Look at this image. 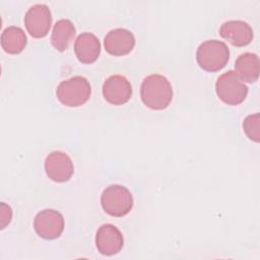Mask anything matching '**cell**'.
I'll return each instance as SVG.
<instances>
[{"instance_id":"obj_5","label":"cell","mask_w":260,"mask_h":260,"mask_svg":"<svg viewBox=\"0 0 260 260\" xmlns=\"http://www.w3.org/2000/svg\"><path fill=\"white\" fill-rule=\"evenodd\" d=\"M215 92L220 101L231 106H237L245 101L248 94L247 85L239 79L235 71L222 73L216 80Z\"/></svg>"},{"instance_id":"obj_8","label":"cell","mask_w":260,"mask_h":260,"mask_svg":"<svg viewBox=\"0 0 260 260\" xmlns=\"http://www.w3.org/2000/svg\"><path fill=\"white\" fill-rule=\"evenodd\" d=\"M47 176L54 182H67L74 173L73 161L70 156L61 150L50 152L45 159Z\"/></svg>"},{"instance_id":"obj_6","label":"cell","mask_w":260,"mask_h":260,"mask_svg":"<svg viewBox=\"0 0 260 260\" xmlns=\"http://www.w3.org/2000/svg\"><path fill=\"white\" fill-rule=\"evenodd\" d=\"M64 217L55 209L47 208L38 212L34 219V228L39 237L45 240L59 238L64 231Z\"/></svg>"},{"instance_id":"obj_13","label":"cell","mask_w":260,"mask_h":260,"mask_svg":"<svg viewBox=\"0 0 260 260\" xmlns=\"http://www.w3.org/2000/svg\"><path fill=\"white\" fill-rule=\"evenodd\" d=\"M74 53L81 63H93L101 54V43L98 37L91 32L80 34L74 43Z\"/></svg>"},{"instance_id":"obj_10","label":"cell","mask_w":260,"mask_h":260,"mask_svg":"<svg viewBox=\"0 0 260 260\" xmlns=\"http://www.w3.org/2000/svg\"><path fill=\"white\" fill-rule=\"evenodd\" d=\"M124 245L123 235L112 223H105L99 228L95 234V246L98 251L105 256L119 253Z\"/></svg>"},{"instance_id":"obj_2","label":"cell","mask_w":260,"mask_h":260,"mask_svg":"<svg viewBox=\"0 0 260 260\" xmlns=\"http://www.w3.org/2000/svg\"><path fill=\"white\" fill-rule=\"evenodd\" d=\"M230 59V49L225 43L207 40L201 43L196 52V61L205 71L216 72L222 69Z\"/></svg>"},{"instance_id":"obj_1","label":"cell","mask_w":260,"mask_h":260,"mask_svg":"<svg viewBox=\"0 0 260 260\" xmlns=\"http://www.w3.org/2000/svg\"><path fill=\"white\" fill-rule=\"evenodd\" d=\"M142 103L151 110H164L173 100V87L167 77L160 74L146 76L140 86Z\"/></svg>"},{"instance_id":"obj_15","label":"cell","mask_w":260,"mask_h":260,"mask_svg":"<svg viewBox=\"0 0 260 260\" xmlns=\"http://www.w3.org/2000/svg\"><path fill=\"white\" fill-rule=\"evenodd\" d=\"M75 26L71 20L66 18L58 20L55 23L51 35L52 46L59 52L66 51L75 36Z\"/></svg>"},{"instance_id":"obj_14","label":"cell","mask_w":260,"mask_h":260,"mask_svg":"<svg viewBox=\"0 0 260 260\" xmlns=\"http://www.w3.org/2000/svg\"><path fill=\"white\" fill-rule=\"evenodd\" d=\"M260 72L259 57L254 53L241 54L235 62V73L241 81L253 83L258 80Z\"/></svg>"},{"instance_id":"obj_3","label":"cell","mask_w":260,"mask_h":260,"mask_svg":"<svg viewBox=\"0 0 260 260\" xmlns=\"http://www.w3.org/2000/svg\"><path fill=\"white\" fill-rule=\"evenodd\" d=\"M91 94L88 80L83 76H73L59 83L56 89L57 99L66 107L76 108L85 104Z\"/></svg>"},{"instance_id":"obj_7","label":"cell","mask_w":260,"mask_h":260,"mask_svg":"<svg viewBox=\"0 0 260 260\" xmlns=\"http://www.w3.org/2000/svg\"><path fill=\"white\" fill-rule=\"evenodd\" d=\"M52 24V14L45 4H35L24 15V25L27 32L36 39L44 38L48 35Z\"/></svg>"},{"instance_id":"obj_17","label":"cell","mask_w":260,"mask_h":260,"mask_svg":"<svg viewBox=\"0 0 260 260\" xmlns=\"http://www.w3.org/2000/svg\"><path fill=\"white\" fill-rule=\"evenodd\" d=\"M243 129L249 139L259 142L260 141V115L255 113L245 118L243 122Z\"/></svg>"},{"instance_id":"obj_18","label":"cell","mask_w":260,"mask_h":260,"mask_svg":"<svg viewBox=\"0 0 260 260\" xmlns=\"http://www.w3.org/2000/svg\"><path fill=\"white\" fill-rule=\"evenodd\" d=\"M12 217V210L9 205H6L4 202L1 204V226H4L10 222Z\"/></svg>"},{"instance_id":"obj_4","label":"cell","mask_w":260,"mask_h":260,"mask_svg":"<svg viewBox=\"0 0 260 260\" xmlns=\"http://www.w3.org/2000/svg\"><path fill=\"white\" fill-rule=\"evenodd\" d=\"M133 196L124 186H108L101 195V205L106 213L115 217L125 216L133 207Z\"/></svg>"},{"instance_id":"obj_9","label":"cell","mask_w":260,"mask_h":260,"mask_svg":"<svg viewBox=\"0 0 260 260\" xmlns=\"http://www.w3.org/2000/svg\"><path fill=\"white\" fill-rule=\"evenodd\" d=\"M103 95L112 105H124L132 95V85L123 75H111L103 84Z\"/></svg>"},{"instance_id":"obj_16","label":"cell","mask_w":260,"mask_h":260,"mask_svg":"<svg viewBox=\"0 0 260 260\" xmlns=\"http://www.w3.org/2000/svg\"><path fill=\"white\" fill-rule=\"evenodd\" d=\"M26 43V36L19 26H8L1 35V47L8 54H19L25 48Z\"/></svg>"},{"instance_id":"obj_11","label":"cell","mask_w":260,"mask_h":260,"mask_svg":"<svg viewBox=\"0 0 260 260\" xmlns=\"http://www.w3.org/2000/svg\"><path fill=\"white\" fill-rule=\"evenodd\" d=\"M104 46L110 55L124 56L134 49L135 37L129 29L114 28L106 35Z\"/></svg>"},{"instance_id":"obj_12","label":"cell","mask_w":260,"mask_h":260,"mask_svg":"<svg viewBox=\"0 0 260 260\" xmlns=\"http://www.w3.org/2000/svg\"><path fill=\"white\" fill-rule=\"evenodd\" d=\"M219 35L235 47H245L253 40V29L244 20H228L219 28Z\"/></svg>"}]
</instances>
